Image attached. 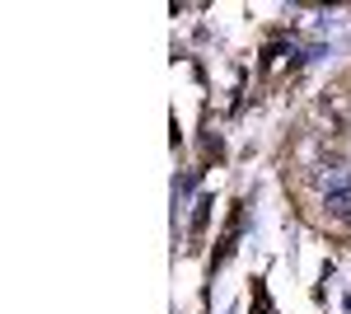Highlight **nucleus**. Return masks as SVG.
<instances>
[{"label":"nucleus","instance_id":"nucleus-1","mask_svg":"<svg viewBox=\"0 0 351 314\" xmlns=\"http://www.w3.org/2000/svg\"><path fill=\"white\" fill-rule=\"evenodd\" d=\"M314 188L332 197V192H351V164L347 159H332V164H319L314 169Z\"/></svg>","mask_w":351,"mask_h":314},{"label":"nucleus","instance_id":"nucleus-2","mask_svg":"<svg viewBox=\"0 0 351 314\" xmlns=\"http://www.w3.org/2000/svg\"><path fill=\"white\" fill-rule=\"evenodd\" d=\"M324 211L332 216V221H351V192H332V197H324Z\"/></svg>","mask_w":351,"mask_h":314},{"label":"nucleus","instance_id":"nucleus-3","mask_svg":"<svg viewBox=\"0 0 351 314\" xmlns=\"http://www.w3.org/2000/svg\"><path fill=\"white\" fill-rule=\"evenodd\" d=\"M188 192H192V174H183V179L173 183V197H188Z\"/></svg>","mask_w":351,"mask_h":314}]
</instances>
